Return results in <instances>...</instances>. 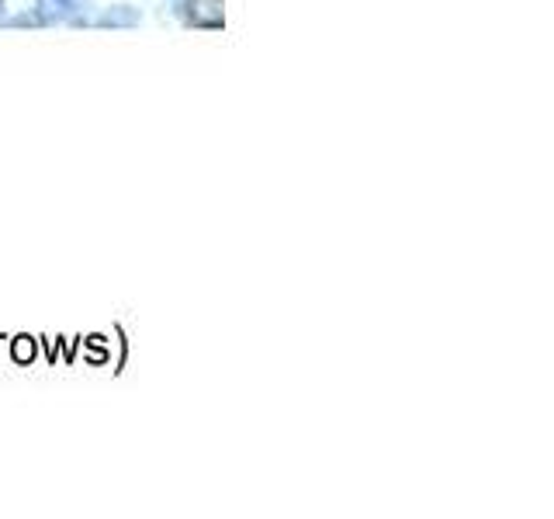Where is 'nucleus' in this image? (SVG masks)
<instances>
[{"instance_id": "7ed1b4c3", "label": "nucleus", "mask_w": 554, "mask_h": 519, "mask_svg": "<svg viewBox=\"0 0 554 519\" xmlns=\"http://www.w3.org/2000/svg\"><path fill=\"white\" fill-rule=\"evenodd\" d=\"M7 18V0H0V21Z\"/></svg>"}, {"instance_id": "f03ea898", "label": "nucleus", "mask_w": 554, "mask_h": 519, "mask_svg": "<svg viewBox=\"0 0 554 519\" xmlns=\"http://www.w3.org/2000/svg\"><path fill=\"white\" fill-rule=\"evenodd\" d=\"M142 21V11L139 7H132V4H115V7H108V11H101L94 21H87V25H94V28H136Z\"/></svg>"}, {"instance_id": "f257e3e1", "label": "nucleus", "mask_w": 554, "mask_h": 519, "mask_svg": "<svg viewBox=\"0 0 554 519\" xmlns=\"http://www.w3.org/2000/svg\"><path fill=\"white\" fill-rule=\"evenodd\" d=\"M35 18L46 25H87L91 0H35Z\"/></svg>"}]
</instances>
